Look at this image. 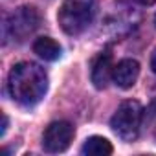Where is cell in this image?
I'll return each instance as SVG.
<instances>
[{
    "mask_svg": "<svg viewBox=\"0 0 156 156\" xmlns=\"http://www.w3.org/2000/svg\"><path fill=\"white\" fill-rule=\"evenodd\" d=\"M140 75V62L134 59H123L114 66L112 79L119 88H130L138 81Z\"/></svg>",
    "mask_w": 156,
    "mask_h": 156,
    "instance_id": "52a82bcc",
    "label": "cell"
},
{
    "mask_svg": "<svg viewBox=\"0 0 156 156\" xmlns=\"http://www.w3.org/2000/svg\"><path fill=\"white\" fill-rule=\"evenodd\" d=\"M8 90L13 101L22 107H31L39 103L48 90V73L35 62H19L9 72Z\"/></svg>",
    "mask_w": 156,
    "mask_h": 156,
    "instance_id": "6da1fadb",
    "label": "cell"
},
{
    "mask_svg": "<svg viewBox=\"0 0 156 156\" xmlns=\"http://www.w3.org/2000/svg\"><path fill=\"white\" fill-rule=\"evenodd\" d=\"M140 4H143V6H151V4H154L156 0H138Z\"/></svg>",
    "mask_w": 156,
    "mask_h": 156,
    "instance_id": "8fae6325",
    "label": "cell"
},
{
    "mask_svg": "<svg viewBox=\"0 0 156 156\" xmlns=\"http://www.w3.org/2000/svg\"><path fill=\"white\" fill-rule=\"evenodd\" d=\"M141 121H143L141 105L138 101H134V99H127L114 112V116L110 119V127L121 140L134 141L138 138V134H140Z\"/></svg>",
    "mask_w": 156,
    "mask_h": 156,
    "instance_id": "3957f363",
    "label": "cell"
},
{
    "mask_svg": "<svg viewBox=\"0 0 156 156\" xmlns=\"http://www.w3.org/2000/svg\"><path fill=\"white\" fill-rule=\"evenodd\" d=\"M41 24V15L31 6H22L15 9L4 22V37L22 42L28 39Z\"/></svg>",
    "mask_w": 156,
    "mask_h": 156,
    "instance_id": "277c9868",
    "label": "cell"
},
{
    "mask_svg": "<svg viewBox=\"0 0 156 156\" xmlns=\"http://www.w3.org/2000/svg\"><path fill=\"white\" fill-rule=\"evenodd\" d=\"M154 24H156V15H154Z\"/></svg>",
    "mask_w": 156,
    "mask_h": 156,
    "instance_id": "7c38bea8",
    "label": "cell"
},
{
    "mask_svg": "<svg viewBox=\"0 0 156 156\" xmlns=\"http://www.w3.org/2000/svg\"><path fill=\"white\" fill-rule=\"evenodd\" d=\"M73 140V125L68 121H53L42 134V147L46 152H62Z\"/></svg>",
    "mask_w": 156,
    "mask_h": 156,
    "instance_id": "5b68a950",
    "label": "cell"
},
{
    "mask_svg": "<svg viewBox=\"0 0 156 156\" xmlns=\"http://www.w3.org/2000/svg\"><path fill=\"white\" fill-rule=\"evenodd\" d=\"M151 68H152V72L156 73V50H154L152 55H151Z\"/></svg>",
    "mask_w": 156,
    "mask_h": 156,
    "instance_id": "30bf717a",
    "label": "cell"
},
{
    "mask_svg": "<svg viewBox=\"0 0 156 156\" xmlns=\"http://www.w3.org/2000/svg\"><path fill=\"white\" fill-rule=\"evenodd\" d=\"M81 152L87 156H108V154H112V145L103 136H90L83 143Z\"/></svg>",
    "mask_w": 156,
    "mask_h": 156,
    "instance_id": "9c48e42d",
    "label": "cell"
},
{
    "mask_svg": "<svg viewBox=\"0 0 156 156\" xmlns=\"http://www.w3.org/2000/svg\"><path fill=\"white\" fill-rule=\"evenodd\" d=\"M114 66L112 64V55L108 51H101L94 62H92V83L96 88H105L108 85V81L112 79L114 73Z\"/></svg>",
    "mask_w": 156,
    "mask_h": 156,
    "instance_id": "8992f818",
    "label": "cell"
},
{
    "mask_svg": "<svg viewBox=\"0 0 156 156\" xmlns=\"http://www.w3.org/2000/svg\"><path fill=\"white\" fill-rule=\"evenodd\" d=\"M96 17V0H64L57 20L66 35H81Z\"/></svg>",
    "mask_w": 156,
    "mask_h": 156,
    "instance_id": "7a4b0ae2",
    "label": "cell"
},
{
    "mask_svg": "<svg viewBox=\"0 0 156 156\" xmlns=\"http://www.w3.org/2000/svg\"><path fill=\"white\" fill-rule=\"evenodd\" d=\"M33 51L44 61H57L61 57V44L51 37H39L33 42Z\"/></svg>",
    "mask_w": 156,
    "mask_h": 156,
    "instance_id": "ba28073f",
    "label": "cell"
}]
</instances>
